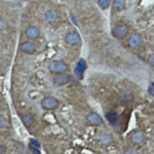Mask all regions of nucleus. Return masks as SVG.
<instances>
[{
	"mask_svg": "<svg viewBox=\"0 0 154 154\" xmlns=\"http://www.w3.org/2000/svg\"><path fill=\"white\" fill-rule=\"evenodd\" d=\"M68 66L65 63L58 61H53L49 64V69L54 73H62L67 69Z\"/></svg>",
	"mask_w": 154,
	"mask_h": 154,
	"instance_id": "nucleus-1",
	"label": "nucleus"
},
{
	"mask_svg": "<svg viewBox=\"0 0 154 154\" xmlns=\"http://www.w3.org/2000/svg\"><path fill=\"white\" fill-rule=\"evenodd\" d=\"M128 32V27L126 25H120L117 26L112 30V35L117 39L124 38Z\"/></svg>",
	"mask_w": 154,
	"mask_h": 154,
	"instance_id": "nucleus-2",
	"label": "nucleus"
},
{
	"mask_svg": "<svg viewBox=\"0 0 154 154\" xmlns=\"http://www.w3.org/2000/svg\"><path fill=\"white\" fill-rule=\"evenodd\" d=\"M42 106L45 109L47 110H51L54 109L58 106V101L56 98L51 97H48L44 98L42 100Z\"/></svg>",
	"mask_w": 154,
	"mask_h": 154,
	"instance_id": "nucleus-3",
	"label": "nucleus"
},
{
	"mask_svg": "<svg viewBox=\"0 0 154 154\" xmlns=\"http://www.w3.org/2000/svg\"><path fill=\"white\" fill-rule=\"evenodd\" d=\"M66 41L70 45H77L81 41L80 35L75 32H71L68 33L66 36Z\"/></svg>",
	"mask_w": 154,
	"mask_h": 154,
	"instance_id": "nucleus-4",
	"label": "nucleus"
},
{
	"mask_svg": "<svg viewBox=\"0 0 154 154\" xmlns=\"http://www.w3.org/2000/svg\"><path fill=\"white\" fill-rule=\"evenodd\" d=\"M142 43L143 38L139 34H134L132 35L129 40V46L133 49L139 47Z\"/></svg>",
	"mask_w": 154,
	"mask_h": 154,
	"instance_id": "nucleus-5",
	"label": "nucleus"
},
{
	"mask_svg": "<svg viewBox=\"0 0 154 154\" xmlns=\"http://www.w3.org/2000/svg\"><path fill=\"white\" fill-rule=\"evenodd\" d=\"M98 143L103 146H108L112 143V137L107 134H102L97 137Z\"/></svg>",
	"mask_w": 154,
	"mask_h": 154,
	"instance_id": "nucleus-6",
	"label": "nucleus"
},
{
	"mask_svg": "<svg viewBox=\"0 0 154 154\" xmlns=\"http://www.w3.org/2000/svg\"><path fill=\"white\" fill-rule=\"evenodd\" d=\"M88 121L94 125H99L102 122V119L98 114L92 112L87 116Z\"/></svg>",
	"mask_w": 154,
	"mask_h": 154,
	"instance_id": "nucleus-7",
	"label": "nucleus"
},
{
	"mask_svg": "<svg viewBox=\"0 0 154 154\" xmlns=\"http://www.w3.org/2000/svg\"><path fill=\"white\" fill-rule=\"evenodd\" d=\"M86 63L83 60H80L77 63V67L75 69V72L77 77L80 79H82L83 78V72L86 68Z\"/></svg>",
	"mask_w": 154,
	"mask_h": 154,
	"instance_id": "nucleus-8",
	"label": "nucleus"
},
{
	"mask_svg": "<svg viewBox=\"0 0 154 154\" xmlns=\"http://www.w3.org/2000/svg\"><path fill=\"white\" fill-rule=\"evenodd\" d=\"M35 45L30 42H26L21 45V50L26 54H32L35 52Z\"/></svg>",
	"mask_w": 154,
	"mask_h": 154,
	"instance_id": "nucleus-9",
	"label": "nucleus"
},
{
	"mask_svg": "<svg viewBox=\"0 0 154 154\" xmlns=\"http://www.w3.org/2000/svg\"><path fill=\"white\" fill-rule=\"evenodd\" d=\"M45 20L49 23H53L56 21L58 18V14L54 10L50 9L48 11L44 16Z\"/></svg>",
	"mask_w": 154,
	"mask_h": 154,
	"instance_id": "nucleus-10",
	"label": "nucleus"
},
{
	"mask_svg": "<svg viewBox=\"0 0 154 154\" xmlns=\"http://www.w3.org/2000/svg\"><path fill=\"white\" fill-rule=\"evenodd\" d=\"M26 35L28 36L29 38L32 39H34L37 38L40 34L38 28L35 27H28L27 30H26Z\"/></svg>",
	"mask_w": 154,
	"mask_h": 154,
	"instance_id": "nucleus-11",
	"label": "nucleus"
},
{
	"mask_svg": "<svg viewBox=\"0 0 154 154\" xmlns=\"http://www.w3.org/2000/svg\"><path fill=\"white\" fill-rule=\"evenodd\" d=\"M106 118L110 124L114 125L119 120V115L116 112H111L106 114Z\"/></svg>",
	"mask_w": 154,
	"mask_h": 154,
	"instance_id": "nucleus-12",
	"label": "nucleus"
},
{
	"mask_svg": "<svg viewBox=\"0 0 154 154\" xmlns=\"http://www.w3.org/2000/svg\"><path fill=\"white\" fill-rule=\"evenodd\" d=\"M68 81H69V77H68V76L65 75H59L54 79V83L57 85H60L67 83Z\"/></svg>",
	"mask_w": 154,
	"mask_h": 154,
	"instance_id": "nucleus-13",
	"label": "nucleus"
},
{
	"mask_svg": "<svg viewBox=\"0 0 154 154\" xmlns=\"http://www.w3.org/2000/svg\"><path fill=\"white\" fill-rule=\"evenodd\" d=\"M133 95L128 91H124L120 95V99L124 102H131L133 100Z\"/></svg>",
	"mask_w": 154,
	"mask_h": 154,
	"instance_id": "nucleus-14",
	"label": "nucleus"
},
{
	"mask_svg": "<svg viewBox=\"0 0 154 154\" xmlns=\"http://www.w3.org/2000/svg\"><path fill=\"white\" fill-rule=\"evenodd\" d=\"M144 140V135L143 133L138 132L133 134L132 136V140L133 143L136 144H139L143 142Z\"/></svg>",
	"mask_w": 154,
	"mask_h": 154,
	"instance_id": "nucleus-15",
	"label": "nucleus"
},
{
	"mask_svg": "<svg viewBox=\"0 0 154 154\" xmlns=\"http://www.w3.org/2000/svg\"><path fill=\"white\" fill-rule=\"evenodd\" d=\"M125 5V0H114L113 2V8L117 11H120L123 9Z\"/></svg>",
	"mask_w": 154,
	"mask_h": 154,
	"instance_id": "nucleus-16",
	"label": "nucleus"
},
{
	"mask_svg": "<svg viewBox=\"0 0 154 154\" xmlns=\"http://www.w3.org/2000/svg\"><path fill=\"white\" fill-rule=\"evenodd\" d=\"M23 121L24 124L26 126H31L33 122H34V119L32 118V116L29 114V113H27L26 114L23 118Z\"/></svg>",
	"mask_w": 154,
	"mask_h": 154,
	"instance_id": "nucleus-17",
	"label": "nucleus"
},
{
	"mask_svg": "<svg viewBox=\"0 0 154 154\" xmlns=\"http://www.w3.org/2000/svg\"><path fill=\"white\" fill-rule=\"evenodd\" d=\"M98 4L102 9H106L109 7L110 3H109V0H99Z\"/></svg>",
	"mask_w": 154,
	"mask_h": 154,
	"instance_id": "nucleus-18",
	"label": "nucleus"
},
{
	"mask_svg": "<svg viewBox=\"0 0 154 154\" xmlns=\"http://www.w3.org/2000/svg\"><path fill=\"white\" fill-rule=\"evenodd\" d=\"M148 92L151 95L154 97V83H152L149 85Z\"/></svg>",
	"mask_w": 154,
	"mask_h": 154,
	"instance_id": "nucleus-19",
	"label": "nucleus"
},
{
	"mask_svg": "<svg viewBox=\"0 0 154 154\" xmlns=\"http://www.w3.org/2000/svg\"><path fill=\"white\" fill-rule=\"evenodd\" d=\"M31 143L32 146L34 147H40V144L39 143V142L37 140H34V139H31Z\"/></svg>",
	"mask_w": 154,
	"mask_h": 154,
	"instance_id": "nucleus-20",
	"label": "nucleus"
},
{
	"mask_svg": "<svg viewBox=\"0 0 154 154\" xmlns=\"http://www.w3.org/2000/svg\"><path fill=\"white\" fill-rule=\"evenodd\" d=\"M148 62H149V63L151 65L154 66V54L152 55L151 56H150V57L149 58Z\"/></svg>",
	"mask_w": 154,
	"mask_h": 154,
	"instance_id": "nucleus-21",
	"label": "nucleus"
},
{
	"mask_svg": "<svg viewBox=\"0 0 154 154\" xmlns=\"http://www.w3.org/2000/svg\"><path fill=\"white\" fill-rule=\"evenodd\" d=\"M126 153H127V154H135V153H136V151L133 150V149H131V151L130 150L128 151L127 152H126Z\"/></svg>",
	"mask_w": 154,
	"mask_h": 154,
	"instance_id": "nucleus-22",
	"label": "nucleus"
},
{
	"mask_svg": "<svg viewBox=\"0 0 154 154\" xmlns=\"http://www.w3.org/2000/svg\"><path fill=\"white\" fill-rule=\"evenodd\" d=\"M0 27H1V29H2L4 28V23L2 20H1V23H0Z\"/></svg>",
	"mask_w": 154,
	"mask_h": 154,
	"instance_id": "nucleus-23",
	"label": "nucleus"
},
{
	"mask_svg": "<svg viewBox=\"0 0 154 154\" xmlns=\"http://www.w3.org/2000/svg\"><path fill=\"white\" fill-rule=\"evenodd\" d=\"M153 133L154 134V130H153Z\"/></svg>",
	"mask_w": 154,
	"mask_h": 154,
	"instance_id": "nucleus-24",
	"label": "nucleus"
}]
</instances>
